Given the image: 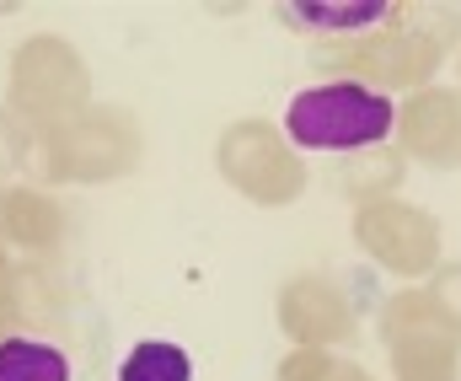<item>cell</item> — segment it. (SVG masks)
<instances>
[{"mask_svg": "<svg viewBox=\"0 0 461 381\" xmlns=\"http://www.w3.org/2000/svg\"><path fill=\"white\" fill-rule=\"evenodd\" d=\"M392 124H397L392 97H381L359 81L295 92L285 108V134L301 150H365V145H381Z\"/></svg>", "mask_w": 461, "mask_h": 381, "instance_id": "cell-1", "label": "cell"}, {"mask_svg": "<svg viewBox=\"0 0 461 381\" xmlns=\"http://www.w3.org/2000/svg\"><path fill=\"white\" fill-rule=\"evenodd\" d=\"M392 5L386 0H348V5H279V22L290 27H312V32H365L375 22H386Z\"/></svg>", "mask_w": 461, "mask_h": 381, "instance_id": "cell-2", "label": "cell"}, {"mask_svg": "<svg viewBox=\"0 0 461 381\" xmlns=\"http://www.w3.org/2000/svg\"><path fill=\"white\" fill-rule=\"evenodd\" d=\"M0 381H70V360L54 344L5 339L0 344Z\"/></svg>", "mask_w": 461, "mask_h": 381, "instance_id": "cell-3", "label": "cell"}, {"mask_svg": "<svg viewBox=\"0 0 461 381\" xmlns=\"http://www.w3.org/2000/svg\"><path fill=\"white\" fill-rule=\"evenodd\" d=\"M118 381H194V360L177 344H134L129 360L118 366Z\"/></svg>", "mask_w": 461, "mask_h": 381, "instance_id": "cell-4", "label": "cell"}]
</instances>
